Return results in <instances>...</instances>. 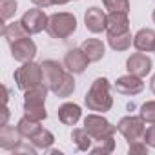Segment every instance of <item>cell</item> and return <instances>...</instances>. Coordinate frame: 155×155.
Segmentation results:
<instances>
[{"label":"cell","mask_w":155,"mask_h":155,"mask_svg":"<svg viewBox=\"0 0 155 155\" xmlns=\"http://www.w3.org/2000/svg\"><path fill=\"white\" fill-rule=\"evenodd\" d=\"M84 102L90 111L97 113H106L113 106V97H111V84L106 77H99L95 79L84 97Z\"/></svg>","instance_id":"1"},{"label":"cell","mask_w":155,"mask_h":155,"mask_svg":"<svg viewBox=\"0 0 155 155\" xmlns=\"http://www.w3.org/2000/svg\"><path fill=\"white\" fill-rule=\"evenodd\" d=\"M49 88L42 82L28 91H24V115L35 119V120H46L48 111H46V97H48Z\"/></svg>","instance_id":"2"},{"label":"cell","mask_w":155,"mask_h":155,"mask_svg":"<svg viewBox=\"0 0 155 155\" xmlns=\"http://www.w3.org/2000/svg\"><path fill=\"white\" fill-rule=\"evenodd\" d=\"M46 31L53 38L66 40V38H69L77 31V17L73 13H68V11L53 13L49 17V22H48Z\"/></svg>","instance_id":"3"},{"label":"cell","mask_w":155,"mask_h":155,"mask_svg":"<svg viewBox=\"0 0 155 155\" xmlns=\"http://www.w3.org/2000/svg\"><path fill=\"white\" fill-rule=\"evenodd\" d=\"M13 79L18 86V90L28 91L38 84L44 82V71H42V64H37L33 60L24 62L18 69H15L13 73Z\"/></svg>","instance_id":"4"},{"label":"cell","mask_w":155,"mask_h":155,"mask_svg":"<svg viewBox=\"0 0 155 155\" xmlns=\"http://www.w3.org/2000/svg\"><path fill=\"white\" fill-rule=\"evenodd\" d=\"M84 128L93 137V140H101L104 137H113L117 131V126H113L108 119H104L102 115H97V113H91L84 119Z\"/></svg>","instance_id":"5"},{"label":"cell","mask_w":155,"mask_h":155,"mask_svg":"<svg viewBox=\"0 0 155 155\" xmlns=\"http://www.w3.org/2000/svg\"><path fill=\"white\" fill-rule=\"evenodd\" d=\"M117 130L120 131V135L130 142H135V140H140L144 137V131H146V122L140 119V117H133V115H126L119 120L117 124Z\"/></svg>","instance_id":"6"},{"label":"cell","mask_w":155,"mask_h":155,"mask_svg":"<svg viewBox=\"0 0 155 155\" xmlns=\"http://www.w3.org/2000/svg\"><path fill=\"white\" fill-rule=\"evenodd\" d=\"M20 22H22V26L26 28V31H28L29 35H37V33H40V31H44V29L48 28L49 17L42 11V8H37V6H35V8L28 9V11L22 15Z\"/></svg>","instance_id":"7"},{"label":"cell","mask_w":155,"mask_h":155,"mask_svg":"<svg viewBox=\"0 0 155 155\" xmlns=\"http://www.w3.org/2000/svg\"><path fill=\"white\" fill-rule=\"evenodd\" d=\"M42 71H44V84L49 88V91H55L58 84L66 77V66H62L58 60H44L42 62Z\"/></svg>","instance_id":"8"},{"label":"cell","mask_w":155,"mask_h":155,"mask_svg":"<svg viewBox=\"0 0 155 155\" xmlns=\"http://www.w3.org/2000/svg\"><path fill=\"white\" fill-rule=\"evenodd\" d=\"M64 66L69 73L73 75H81L86 71V68L90 66V58L88 55L82 51V48H73L64 55Z\"/></svg>","instance_id":"9"},{"label":"cell","mask_w":155,"mask_h":155,"mask_svg":"<svg viewBox=\"0 0 155 155\" xmlns=\"http://www.w3.org/2000/svg\"><path fill=\"white\" fill-rule=\"evenodd\" d=\"M151 68H153L151 58H150L146 53H142V51L131 53V55L128 57V60H126V69H128V73L137 75V77H140V79H144L146 75L151 73Z\"/></svg>","instance_id":"10"},{"label":"cell","mask_w":155,"mask_h":155,"mask_svg":"<svg viewBox=\"0 0 155 155\" xmlns=\"http://www.w3.org/2000/svg\"><path fill=\"white\" fill-rule=\"evenodd\" d=\"M113 88L117 90V93L120 95H126V97H133V95H139L142 90H144V82L140 77L137 75H124V77H119V79L115 81Z\"/></svg>","instance_id":"11"},{"label":"cell","mask_w":155,"mask_h":155,"mask_svg":"<svg viewBox=\"0 0 155 155\" xmlns=\"http://www.w3.org/2000/svg\"><path fill=\"white\" fill-rule=\"evenodd\" d=\"M9 46H11V57L15 60L22 62V64L33 60L35 55H37V44L29 38V35L24 37V38H20V40H15Z\"/></svg>","instance_id":"12"},{"label":"cell","mask_w":155,"mask_h":155,"mask_svg":"<svg viewBox=\"0 0 155 155\" xmlns=\"http://www.w3.org/2000/svg\"><path fill=\"white\" fill-rule=\"evenodd\" d=\"M106 22H108V15L101 9V8H90L84 13V24L86 29L90 33H102L106 31Z\"/></svg>","instance_id":"13"},{"label":"cell","mask_w":155,"mask_h":155,"mask_svg":"<svg viewBox=\"0 0 155 155\" xmlns=\"http://www.w3.org/2000/svg\"><path fill=\"white\" fill-rule=\"evenodd\" d=\"M130 31V18L128 13L122 11H110L108 13V22H106V33L108 35H120Z\"/></svg>","instance_id":"14"},{"label":"cell","mask_w":155,"mask_h":155,"mask_svg":"<svg viewBox=\"0 0 155 155\" xmlns=\"http://www.w3.org/2000/svg\"><path fill=\"white\" fill-rule=\"evenodd\" d=\"M22 135L15 126H2L0 128V148L6 151H15L22 144Z\"/></svg>","instance_id":"15"},{"label":"cell","mask_w":155,"mask_h":155,"mask_svg":"<svg viewBox=\"0 0 155 155\" xmlns=\"http://www.w3.org/2000/svg\"><path fill=\"white\" fill-rule=\"evenodd\" d=\"M57 115H58V120L64 126H75L82 117V110H81L79 104H75V102H64L62 106H58Z\"/></svg>","instance_id":"16"},{"label":"cell","mask_w":155,"mask_h":155,"mask_svg":"<svg viewBox=\"0 0 155 155\" xmlns=\"http://www.w3.org/2000/svg\"><path fill=\"white\" fill-rule=\"evenodd\" d=\"M133 48L137 51H142V53L153 51V48H155V31L150 29V28L139 29L133 35Z\"/></svg>","instance_id":"17"},{"label":"cell","mask_w":155,"mask_h":155,"mask_svg":"<svg viewBox=\"0 0 155 155\" xmlns=\"http://www.w3.org/2000/svg\"><path fill=\"white\" fill-rule=\"evenodd\" d=\"M81 48H82V51L88 55L90 62H99V60H102L104 55H106V46H104V42L99 40V38H86V40L81 44Z\"/></svg>","instance_id":"18"},{"label":"cell","mask_w":155,"mask_h":155,"mask_svg":"<svg viewBox=\"0 0 155 155\" xmlns=\"http://www.w3.org/2000/svg\"><path fill=\"white\" fill-rule=\"evenodd\" d=\"M2 35L8 40V44H13L15 40H20V38L28 37L29 33L26 31L22 22H11V24H4L2 26Z\"/></svg>","instance_id":"19"},{"label":"cell","mask_w":155,"mask_h":155,"mask_svg":"<svg viewBox=\"0 0 155 155\" xmlns=\"http://www.w3.org/2000/svg\"><path fill=\"white\" fill-rule=\"evenodd\" d=\"M17 130L20 131V135H22L24 139H31L33 135H37V133L42 130V124H40V120H35V119L24 115V117L18 120Z\"/></svg>","instance_id":"20"},{"label":"cell","mask_w":155,"mask_h":155,"mask_svg":"<svg viewBox=\"0 0 155 155\" xmlns=\"http://www.w3.org/2000/svg\"><path fill=\"white\" fill-rule=\"evenodd\" d=\"M71 140H73V144L77 146V150L88 151V150H91L93 137L86 131V128H75V130L71 131Z\"/></svg>","instance_id":"21"},{"label":"cell","mask_w":155,"mask_h":155,"mask_svg":"<svg viewBox=\"0 0 155 155\" xmlns=\"http://www.w3.org/2000/svg\"><path fill=\"white\" fill-rule=\"evenodd\" d=\"M108 44L113 51H126L133 44V37L130 31L120 33V35H108Z\"/></svg>","instance_id":"22"},{"label":"cell","mask_w":155,"mask_h":155,"mask_svg":"<svg viewBox=\"0 0 155 155\" xmlns=\"http://www.w3.org/2000/svg\"><path fill=\"white\" fill-rule=\"evenodd\" d=\"M29 142H31L33 146H37L38 150H49V148L53 146V142H55V135H53L49 130L42 128L37 135H33V137L29 139Z\"/></svg>","instance_id":"23"},{"label":"cell","mask_w":155,"mask_h":155,"mask_svg":"<svg viewBox=\"0 0 155 155\" xmlns=\"http://www.w3.org/2000/svg\"><path fill=\"white\" fill-rule=\"evenodd\" d=\"M75 91V79H73V73H66V77H64V81L58 84V88L53 91L58 99H68L71 93Z\"/></svg>","instance_id":"24"},{"label":"cell","mask_w":155,"mask_h":155,"mask_svg":"<svg viewBox=\"0 0 155 155\" xmlns=\"http://www.w3.org/2000/svg\"><path fill=\"white\" fill-rule=\"evenodd\" d=\"M17 0H0V20H2V24H6L11 17H15L17 13Z\"/></svg>","instance_id":"25"},{"label":"cell","mask_w":155,"mask_h":155,"mask_svg":"<svg viewBox=\"0 0 155 155\" xmlns=\"http://www.w3.org/2000/svg\"><path fill=\"white\" fill-rule=\"evenodd\" d=\"M139 117L148 122V124H155V101H148L140 106V111H139Z\"/></svg>","instance_id":"26"},{"label":"cell","mask_w":155,"mask_h":155,"mask_svg":"<svg viewBox=\"0 0 155 155\" xmlns=\"http://www.w3.org/2000/svg\"><path fill=\"white\" fill-rule=\"evenodd\" d=\"M97 142L99 144L90 150L91 153H111L115 150V139L113 137H104V139H101Z\"/></svg>","instance_id":"27"},{"label":"cell","mask_w":155,"mask_h":155,"mask_svg":"<svg viewBox=\"0 0 155 155\" xmlns=\"http://www.w3.org/2000/svg\"><path fill=\"white\" fill-rule=\"evenodd\" d=\"M102 6H104L108 11L130 13V0H102Z\"/></svg>","instance_id":"28"},{"label":"cell","mask_w":155,"mask_h":155,"mask_svg":"<svg viewBox=\"0 0 155 155\" xmlns=\"http://www.w3.org/2000/svg\"><path fill=\"white\" fill-rule=\"evenodd\" d=\"M128 153H130V155H148V144H146V142H142V140L130 142Z\"/></svg>","instance_id":"29"},{"label":"cell","mask_w":155,"mask_h":155,"mask_svg":"<svg viewBox=\"0 0 155 155\" xmlns=\"http://www.w3.org/2000/svg\"><path fill=\"white\" fill-rule=\"evenodd\" d=\"M142 140L148 144V146H151V148H155V124L153 126H150V128H146V131H144V137H142Z\"/></svg>","instance_id":"30"},{"label":"cell","mask_w":155,"mask_h":155,"mask_svg":"<svg viewBox=\"0 0 155 155\" xmlns=\"http://www.w3.org/2000/svg\"><path fill=\"white\" fill-rule=\"evenodd\" d=\"M31 2H33V6H37V8H49V6H53L51 4V0H31Z\"/></svg>","instance_id":"31"},{"label":"cell","mask_w":155,"mask_h":155,"mask_svg":"<svg viewBox=\"0 0 155 155\" xmlns=\"http://www.w3.org/2000/svg\"><path fill=\"white\" fill-rule=\"evenodd\" d=\"M150 90H151V93L155 95V73L151 75V79H150Z\"/></svg>","instance_id":"32"},{"label":"cell","mask_w":155,"mask_h":155,"mask_svg":"<svg viewBox=\"0 0 155 155\" xmlns=\"http://www.w3.org/2000/svg\"><path fill=\"white\" fill-rule=\"evenodd\" d=\"M69 0H51V4L53 6H64V4H68Z\"/></svg>","instance_id":"33"},{"label":"cell","mask_w":155,"mask_h":155,"mask_svg":"<svg viewBox=\"0 0 155 155\" xmlns=\"http://www.w3.org/2000/svg\"><path fill=\"white\" fill-rule=\"evenodd\" d=\"M151 18H153V22H155V9H153V13H151Z\"/></svg>","instance_id":"34"},{"label":"cell","mask_w":155,"mask_h":155,"mask_svg":"<svg viewBox=\"0 0 155 155\" xmlns=\"http://www.w3.org/2000/svg\"><path fill=\"white\" fill-rule=\"evenodd\" d=\"M153 53H155V48H153Z\"/></svg>","instance_id":"35"}]
</instances>
